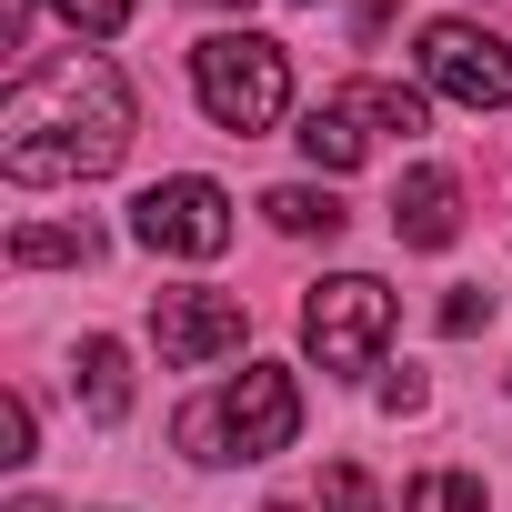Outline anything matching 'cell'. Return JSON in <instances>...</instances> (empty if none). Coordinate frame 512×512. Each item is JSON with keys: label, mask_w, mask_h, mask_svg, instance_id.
Instances as JSON below:
<instances>
[{"label": "cell", "mask_w": 512, "mask_h": 512, "mask_svg": "<svg viewBox=\"0 0 512 512\" xmlns=\"http://www.w3.org/2000/svg\"><path fill=\"white\" fill-rule=\"evenodd\" d=\"M402 512H492V492H482L472 472H422V482L402 492Z\"/></svg>", "instance_id": "14"}, {"label": "cell", "mask_w": 512, "mask_h": 512, "mask_svg": "<svg viewBox=\"0 0 512 512\" xmlns=\"http://www.w3.org/2000/svg\"><path fill=\"white\" fill-rule=\"evenodd\" d=\"M392 231H402V251H442V241L462 231V181H452L442 161L402 171V191H392Z\"/></svg>", "instance_id": "8"}, {"label": "cell", "mask_w": 512, "mask_h": 512, "mask_svg": "<svg viewBox=\"0 0 512 512\" xmlns=\"http://www.w3.org/2000/svg\"><path fill=\"white\" fill-rule=\"evenodd\" d=\"M131 241L171 251V262H211V251H231V191L201 181V171H171L131 201Z\"/></svg>", "instance_id": "5"}, {"label": "cell", "mask_w": 512, "mask_h": 512, "mask_svg": "<svg viewBox=\"0 0 512 512\" xmlns=\"http://www.w3.org/2000/svg\"><path fill=\"white\" fill-rule=\"evenodd\" d=\"M191 91H201V111L221 121V131H272L282 111H292V51L282 41H262V31H211L201 51H191Z\"/></svg>", "instance_id": "3"}, {"label": "cell", "mask_w": 512, "mask_h": 512, "mask_svg": "<svg viewBox=\"0 0 512 512\" xmlns=\"http://www.w3.org/2000/svg\"><path fill=\"white\" fill-rule=\"evenodd\" d=\"M11 262L41 272V262H101V231L91 221H21L11 231Z\"/></svg>", "instance_id": "11"}, {"label": "cell", "mask_w": 512, "mask_h": 512, "mask_svg": "<svg viewBox=\"0 0 512 512\" xmlns=\"http://www.w3.org/2000/svg\"><path fill=\"white\" fill-rule=\"evenodd\" d=\"M322 512H382L372 472H362V462H332V472H322Z\"/></svg>", "instance_id": "16"}, {"label": "cell", "mask_w": 512, "mask_h": 512, "mask_svg": "<svg viewBox=\"0 0 512 512\" xmlns=\"http://www.w3.org/2000/svg\"><path fill=\"white\" fill-rule=\"evenodd\" d=\"M211 11H251V0H211Z\"/></svg>", "instance_id": "20"}, {"label": "cell", "mask_w": 512, "mask_h": 512, "mask_svg": "<svg viewBox=\"0 0 512 512\" xmlns=\"http://www.w3.org/2000/svg\"><path fill=\"white\" fill-rule=\"evenodd\" d=\"M422 81L462 111H502L512 101V41L482 31V21H432L422 31Z\"/></svg>", "instance_id": "6"}, {"label": "cell", "mask_w": 512, "mask_h": 512, "mask_svg": "<svg viewBox=\"0 0 512 512\" xmlns=\"http://www.w3.org/2000/svg\"><path fill=\"white\" fill-rule=\"evenodd\" d=\"M302 151H312V171H352V161L372 151V131H362L342 101H322V111H302Z\"/></svg>", "instance_id": "12"}, {"label": "cell", "mask_w": 512, "mask_h": 512, "mask_svg": "<svg viewBox=\"0 0 512 512\" xmlns=\"http://www.w3.org/2000/svg\"><path fill=\"white\" fill-rule=\"evenodd\" d=\"M262 211H272V231H292V241H312V231L332 241V231L352 221V211H342L332 191H312V181H282V191H262Z\"/></svg>", "instance_id": "13"}, {"label": "cell", "mask_w": 512, "mask_h": 512, "mask_svg": "<svg viewBox=\"0 0 512 512\" xmlns=\"http://www.w3.org/2000/svg\"><path fill=\"white\" fill-rule=\"evenodd\" d=\"M382 412H422V372H392L382 382Z\"/></svg>", "instance_id": "19"}, {"label": "cell", "mask_w": 512, "mask_h": 512, "mask_svg": "<svg viewBox=\"0 0 512 512\" xmlns=\"http://www.w3.org/2000/svg\"><path fill=\"white\" fill-rule=\"evenodd\" d=\"M272 512H302V502H272Z\"/></svg>", "instance_id": "21"}, {"label": "cell", "mask_w": 512, "mask_h": 512, "mask_svg": "<svg viewBox=\"0 0 512 512\" xmlns=\"http://www.w3.org/2000/svg\"><path fill=\"white\" fill-rule=\"evenodd\" d=\"M0 462H11V472L31 462V402H21V392L0 402Z\"/></svg>", "instance_id": "18"}, {"label": "cell", "mask_w": 512, "mask_h": 512, "mask_svg": "<svg viewBox=\"0 0 512 512\" xmlns=\"http://www.w3.org/2000/svg\"><path fill=\"white\" fill-rule=\"evenodd\" d=\"M302 342H312V362L322 372H382V342H392V292L372 282V272H332V282H312V302H302Z\"/></svg>", "instance_id": "4"}, {"label": "cell", "mask_w": 512, "mask_h": 512, "mask_svg": "<svg viewBox=\"0 0 512 512\" xmlns=\"http://www.w3.org/2000/svg\"><path fill=\"white\" fill-rule=\"evenodd\" d=\"M31 11H51V21H71L81 41H111V31L131 21V0H31Z\"/></svg>", "instance_id": "15"}, {"label": "cell", "mask_w": 512, "mask_h": 512, "mask_svg": "<svg viewBox=\"0 0 512 512\" xmlns=\"http://www.w3.org/2000/svg\"><path fill=\"white\" fill-rule=\"evenodd\" d=\"M131 151V81L101 51H61L41 71L11 81L0 111V171L21 191H61V181H101Z\"/></svg>", "instance_id": "1"}, {"label": "cell", "mask_w": 512, "mask_h": 512, "mask_svg": "<svg viewBox=\"0 0 512 512\" xmlns=\"http://www.w3.org/2000/svg\"><path fill=\"white\" fill-rule=\"evenodd\" d=\"M71 382H81V412H91V422H121V412H131V352H121L111 332L81 342V372H71Z\"/></svg>", "instance_id": "10"}, {"label": "cell", "mask_w": 512, "mask_h": 512, "mask_svg": "<svg viewBox=\"0 0 512 512\" xmlns=\"http://www.w3.org/2000/svg\"><path fill=\"white\" fill-rule=\"evenodd\" d=\"M151 342H161V362L201 372V362H221V352L251 342V312L231 292H151Z\"/></svg>", "instance_id": "7"}, {"label": "cell", "mask_w": 512, "mask_h": 512, "mask_svg": "<svg viewBox=\"0 0 512 512\" xmlns=\"http://www.w3.org/2000/svg\"><path fill=\"white\" fill-rule=\"evenodd\" d=\"M362 131H402V141H422L432 131V101L412 91V81H352V91H332Z\"/></svg>", "instance_id": "9"}, {"label": "cell", "mask_w": 512, "mask_h": 512, "mask_svg": "<svg viewBox=\"0 0 512 512\" xmlns=\"http://www.w3.org/2000/svg\"><path fill=\"white\" fill-rule=\"evenodd\" d=\"M292 432H302V382L282 362H241L221 392L181 402V422H171V442L191 462H272V452H292Z\"/></svg>", "instance_id": "2"}, {"label": "cell", "mask_w": 512, "mask_h": 512, "mask_svg": "<svg viewBox=\"0 0 512 512\" xmlns=\"http://www.w3.org/2000/svg\"><path fill=\"white\" fill-rule=\"evenodd\" d=\"M482 322H492V292H482V282H462V292L442 302V332L462 342V332H482Z\"/></svg>", "instance_id": "17"}]
</instances>
